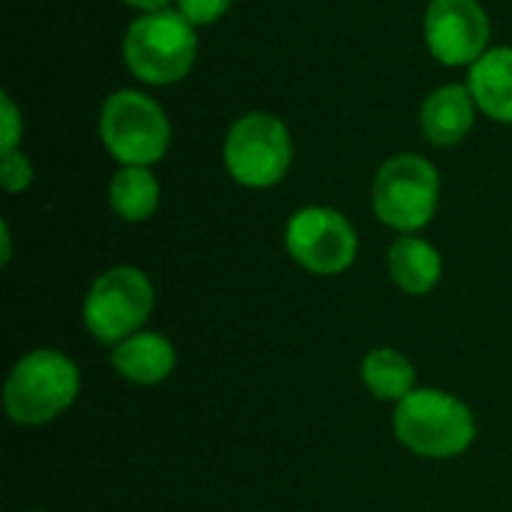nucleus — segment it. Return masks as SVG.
Masks as SVG:
<instances>
[{"mask_svg": "<svg viewBox=\"0 0 512 512\" xmlns=\"http://www.w3.org/2000/svg\"><path fill=\"white\" fill-rule=\"evenodd\" d=\"M78 387V366L60 351L39 348L12 366L3 387V405L12 423L45 426L78 399Z\"/></svg>", "mask_w": 512, "mask_h": 512, "instance_id": "f257e3e1", "label": "nucleus"}, {"mask_svg": "<svg viewBox=\"0 0 512 512\" xmlns=\"http://www.w3.org/2000/svg\"><path fill=\"white\" fill-rule=\"evenodd\" d=\"M468 90L483 114L512 126V48L486 51L471 66Z\"/></svg>", "mask_w": 512, "mask_h": 512, "instance_id": "f8f14e48", "label": "nucleus"}, {"mask_svg": "<svg viewBox=\"0 0 512 512\" xmlns=\"http://www.w3.org/2000/svg\"><path fill=\"white\" fill-rule=\"evenodd\" d=\"M198 54L195 24L180 9L144 12L123 39V60L144 84H174L189 75Z\"/></svg>", "mask_w": 512, "mask_h": 512, "instance_id": "7ed1b4c3", "label": "nucleus"}, {"mask_svg": "<svg viewBox=\"0 0 512 512\" xmlns=\"http://www.w3.org/2000/svg\"><path fill=\"white\" fill-rule=\"evenodd\" d=\"M177 354L174 345L159 336V333H135L129 339H123L120 345L111 348V366L132 384L141 387H153L159 381H165L174 372Z\"/></svg>", "mask_w": 512, "mask_h": 512, "instance_id": "9d476101", "label": "nucleus"}, {"mask_svg": "<svg viewBox=\"0 0 512 512\" xmlns=\"http://www.w3.org/2000/svg\"><path fill=\"white\" fill-rule=\"evenodd\" d=\"M123 3L141 9V12H162V9H168L171 0H123Z\"/></svg>", "mask_w": 512, "mask_h": 512, "instance_id": "6ab92c4d", "label": "nucleus"}, {"mask_svg": "<svg viewBox=\"0 0 512 512\" xmlns=\"http://www.w3.org/2000/svg\"><path fill=\"white\" fill-rule=\"evenodd\" d=\"M111 210L126 222H144L159 207V180L144 165H123L111 177Z\"/></svg>", "mask_w": 512, "mask_h": 512, "instance_id": "4468645a", "label": "nucleus"}, {"mask_svg": "<svg viewBox=\"0 0 512 512\" xmlns=\"http://www.w3.org/2000/svg\"><path fill=\"white\" fill-rule=\"evenodd\" d=\"M474 108H477V102H474L468 84H444L423 102L420 126L429 141L450 147V144H459L471 132Z\"/></svg>", "mask_w": 512, "mask_h": 512, "instance_id": "9b49d317", "label": "nucleus"}, {"mask_svg": "<svg viewBox=\"0 0 512 512\" xmlns=\"http://www.w3.org/2000/svg\"><path fill=\"white\" fill-rule=\"evenodd\" d=\"M423 33L444 66H474L489 51V15L477 0H432Z\"/></svg>", "mask_w": 512, "mask_h": 512, "instance_id": "1a4fd4ad", "label": "nucleus"}, {"mask_svg": "<svg viewBox=\"0 0 512 512\" xmlns=\"http://www.w3.org/2000/svg\"><path fill=\"white\" fill-rule=\"evenodd\" d=\"M153 312V285L138 267L105 270L84 297V327L102 345H120L141 333Z\"/></svg>", "mask_w": 512, "mask_h": 512, "instance_id": "423d86ee", "label": "nucleus"}, {"mask_svg": "<svg viewBox=\"0 0 512 512\" xmlns=\"http://www.w3.org/2000/svg\"><path fill=\"white\" fill-rule=\"evenodd\" d=\"M0 183L6 192H24L33 183V165L24 153L12 150L3 153V165H0Z\"/></svg>", "mask_w": 512, "mask_h": 512, "instance_id": "dca6fc26", "label": "nucleus"}, {"mask_svg": "<svg viewBox=\"0 0 512 512\" xmlns=\"http://www.w3.org/2000/svg\"><path fill=\"white\" fill-rule=\"evenodd\" d=\"M222 153L228 174L240 186L270 189L291 168V132L279 117L252 111L228 129Z\"/></svg>", "mask_w": 512, "mask_h": 512, "instance_id": "0eeeda50", "label": "nucleus"}, {"mask_svg": "<svg viewBox=\"0 0 512 512\" xmlns=\"http://www.w3.org/2000/svg\"><path fill=\"white\" fill-rule=\"evenodd\" d=\"M288 255L315 276L345 273L357 258L354 225L330 207H303L285 228Z\"/></svg>", "mask_w": 512, "mask_h": 512, "instance_id": "6e6552de", "label": "nucleus"}, {"mask_svg": "<svg viewBox=\"0 0 512 512\" xmlns=\"http://www.w3.org/2000/svg\"><path fill=\"white\" fill-rule=\"evenodd\" d=\"M231 3H234V0H177L180 12H183L195 27H201V24H216V21L231 9Z\"/></svg>", "mask_w": 512, "mask_h": 512, "instance_id": "f3484780", "label": "nucleus"}, {"mask_svg": "<svg viewBox=\"0 0 512 512\" xmlns=\"http://www.w3.org/2000/svg\"><path fill=\"white\" fill-rule=\"evenodd\" d=\"M18 138H21V117H18L15 102L3 93V141H0V150L12 153L18 147Z\"/></svg>", "mask_w": 512, "mask_h": 512, "instance_id": "a211bd4d", "label": "nucleus"}, {"mask_svg": "<svg viewBox=\"0 0 512 512\" xmlns=\"http://www.w3.org/2000/svg\"><path fill=\"white\" fill-rule=\"evenodd\" d=\"M438 171L417 153H399L381 165L372 186L375 216L399 234L426 228L438 210Z\"/></svg>", "mask_w": 512, "mask_h": 512, "instance_id": "39448f33", "label": "nucleus"}, {"mask_svg": "<svg viewBox=\"0 0 512 512\" xmlns=\"http://www.w3.org/2000/svg\"><path fill=\"white\" fill-rule=\"evenodd\" d=\"M390 264V276L393 282L405 291V294H429L438 279H441V255L432 243H426L423 237L414 234H402L387 255Z\"/></svg>", "mask_w": 512, "mask_h": 512, "instance_id": "ddd939ff", "label": "nucleus"}, {"mask_svg": "<svg viewBox=\"0 0 512 512\" xmlns=\"http://www.w3.org/2000/svg\"><path fill=\"white\" fill-rule=\"evenodd\" d=\"M99 135L120 165H153L168 153L171 123L156 99L138 90H117L105 99Z\"/></svg>", "mask_w": 512, "mask_h": 512, "instance_id": "20e7f679", "label": "nucleus"}, {"mask_svg": "<svg viewBox=\"0 0 512 512\" xmlns=\"http://www.w3.org/2000/svg\"><path fill=\"white\" fill-rule=\"evenodd\" d=\"M363 384L369 387V393L381 402H402L408 393H414V366L411 360L396 351V348H375L366 354L363 360Z\"/></svg>", "mask_w": 512, "mask_h": 512, "instance_id": "2eb2a0df", "label": "nucleus"}, {"mask_svg": "<svg viewBox=\"0 0 512 512\" xmlns=\"http://www.w3.org/2000/svg\"><path fill=\"white\" fill-rule=\"evenodd\" d=\"M393 429L402 447L426 459H453L462 456L474 435L477 423L465 402L444 390H414L408 393L393 414Z\"/></svg>", "mask_w": 512, "mask_h": 512, "instance_id": "f03ea898", "label": "nucleus"}]
</instances>
